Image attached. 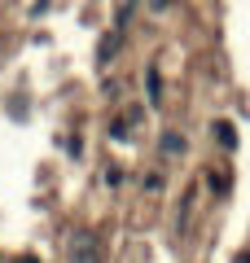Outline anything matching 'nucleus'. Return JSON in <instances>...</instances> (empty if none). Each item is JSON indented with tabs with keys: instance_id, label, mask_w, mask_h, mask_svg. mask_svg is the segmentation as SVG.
I'll list each match as a JSON object with an SVG mask.
<instances>
[{
	"instance_id": "nucleus-5",
	"label": "nucleus",
	"mask_w": 250,
	"mask_h": 263,
	"mask_svg": "<svg viewBox=\"0 0 250 263\" xmlns=\"http://www.w3.org/2000/svg\"><path fill=\"white\" fill-rule=\"evenodd\" d=\"M206 184H211L220 197H228V176H215V171H206Z\"/></svg>"
},
{
	"instance_id": "nucleus-9",
	"label": "nucleus",
	"mask_w": 250,
	"mask_h": 263,
	"mask_svg": "<svg viewBox=\"0 0 250 263\" xmlns=\"http://www.w3.org/2000/svg\"><path fill=\"white\" fill-rule=\"evenodd\" d=\"M123 5H128V0H123Z\"/></svg>"
},
{
	"instance_id": "nucleus-4",
	"label": "nucleus",
	"mask_w": 250,
	"mask_h": 263,
	"mask_svg": "<svg viewBox=\"0 0 250 263\" xmlns=\"http://www.w3.org/2000/svg\"><path fill=\"white\" fill-rule=\"evenodd\" d=\"M149 101H163V79H158V66H149Z\"/></svg>"
},
{
	"instance_id": "nucleus-2",
	"label": "nucleus",
	"mask_w": 250,
	"mask_h": 263,
	"mask_svg": "<svg viewBox=\"0 0 250 263\" xmlns=\"http://www.w3.org/2000/svg\"><path fill=\"white\" fill-rule=\"evenodd\" d=\"M158 154H163V158H180V154H189V141H185V132L167 127L163 136H158Z\"/></svg>"
},
{
	"instance_id": "nucleus-3",
	"label": "nucleus",
	"mask_w": 250,
	"mask_h": 263,
	"mask_svg": "<svg viewBox=\"0 0 250 263\" xmlns=\"http://www.w3.org/2000/svg\"><path fill=\"white\" fill-rule=\"evenodd\" d=\"M211 136H215V141H220V145H224L228 154L237 149V132H233V123H224V119H220V123L211 127Z\"/></svg>"
},
{
	"instance_id": "nucleus-1",
	"label": "nucleus",
	"mask_w": 250,
	"mask_h": 263,
	"mask_svg": "<svg viewBox=\"0 0 250 263\" xmlns=\"http://www.w3.org/2000/svg\"><path fill=\"white\" fill-rule=\"evenodd\" d=\"M66 263H101V237L88 228H75L66 246Z\"/></svg>"
},
{
	"instance_id": "nucleus-6",
	"label": "nucleus",
	"mask_w": 250,
	"mask_h": 263,
	"mask_svg": "<svg viewBox=\"0 0 250 263\" xmlns=\"http://www.w3.org/2000/svg\"><path fill=\"white\" fill-rule=\"evenodd\" d=\"M128 132H132V123H128V119L110 123V136H114V141H128Z\"/></svg>"
},
{
	"instance_id": "nucleus-8",
	"label": "nucleus",
	"mask_w": 250,
	"mask_h": 263,
	"mask_svg": "<svg viewBox=\"0 0 250 263\" xmlns=\"http://www.w3.org/2000/svg\"><path fill=\"white\" fill-rule=\"evenodd\" d=\"M149 5H154V9H158V13H163V9H167V5H171V0H149Z\"/></svg>"
},
{
	"instance_id": "nucleus-7",
	"label": "nucleus",
	"mask_w": 250,
	"mask_h": 263,
	"mask_svg": "<svg viewBox=\"0 0 250 263\" xmlns=\"http://www.w3.org/2000/svg\"><path fill=\"white\" fill-rule=\"evenodd\" d=\"M114 53H119V35H105L101 40V62H105V57H114Z\"/></svg>"
}]
</instances>
